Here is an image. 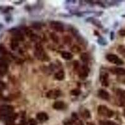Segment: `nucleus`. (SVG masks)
<instances>
[{
    "label": "nucleus",
    "instance_id": "f257e3e1",
    "mask_svg": "<svg viewBox=\"0 0 125 125\" xmlns=\"http://www.w3.org/2000/svg\"><path fill=\"white\" fill-rule=\"evenodd\" d=\"M35 56L40 60L42 61H48L49 60V58L47 56V54L45 53L42 45L40 43H37L35 45Z\"/></svg>",
    "mask_w": 125,
    "mask_h": 125
},
{
    "label": "nucleus",
    "instance_id": "f03ea898",
    "mask_svg": "<svg viewBox=\"0 0 125 125\" xmlns=\"http://www.w3.org/2000/svg\"><path fill=\"white\" fill-rule=\"evenodd\" d=\"M14 108L11 105H5L0 106V119L1 120H5V119L8 116L13 113Z\"/></svg>",
    "mask_w": 125,
    "mask_h": 125
},
{
    "label": "nucleus",
    "instance_id": "7ed1b4c3",
    "mask_svg": "<svg viewBox=\"0 0 125 125\" xmlns=\"http://www.w3.org/2000/svg\"><path fill=\"white\" fill-rule=\"evenodd\" d=\"M98 113L99 115L103 116L110 118L113 115V111L108 108L107 106L104 105H100L98 106Z\"/></svg>",
    "mask_w": 125,
    "mask_h": 125
},
{
    "label": "nucleus",
    "instance_id": "20e7f679",
    "mask_svg": "<svg viewBox=\"0 0 125 125\" xmlns=\"http://www.w3.org/2000/svg\"><path fill=\"white\" fill-rule=\"evenodd\" d=\"M106 59L110 62L116 64V65H122L124 63L123 61L121 59H120L118 56L114 54H108L106 56Z\"/></svg>",
    "mask_w": 125,
    "mask_h": 125
},
{
    "label": "nucleus",
    "instance_id": "39448f33",
    "mask_svg": "<svg viewBox=\"0 0 125 125\" xmlns=\"http://www.w3.org/2000/svg\"><path fill=\"white\" fill-rule=\"evenodd\" d=\"M49 25H50L51 29L54 30L55 31H58V32H63L64 31V26L61 22L53 21L50 22Z\"/></svg>",
    "mask_w": 125,
    "mask_h": 125
},
{
    "label": "nucleus",
    "instance_id": "423d86ee",
    "mask_svg": "<svg viewBox=\"0 0 125 125\" xmlns=\"http://www.w3.org/2000/svg\"><path fill=\"white\" fill-rule=\"evenodd\" d=\"M9 31L11 32L13 35V38L17 40L18 41H23L24 39H25L21 32L18 30V29H17V28H12V29L9 30Z\"/></svg>",
    "mask_w": 125,
    "mask_h": 125
},
{
    "label": "nucleus",
    "instance_id": "0eeeda50",
    "mask_svg": "<svg viewBox=\"0 0 125 125\" xmlns=\"http://www.w3.org/2000/svg\"><path fill=\"white\" fill-rule=\"evenodd\" d=\"M61 94V91L59 89H52L46 93V97L49 99H56Z\"/></svg>",
    "mask_w": 125,
    "mask_h": 125
},
{
    "label": "nucleus",
    "instance_id": "6e6552de",
    "mask_svg": "<svg viewBox=\"0 0 125 125\" xmlns=\"http://www.w3.org/2000/svg\"><path fill=\"white\" fill-rule=\"evenodd\" d=\"M89 72V68L88 67L87 65H83L79 69V76L82 79H84L88 76Z\"/></svg>",
    "mask_w": 125,
    "mask_h": 125
},
{
    "label": "nucleus",
    "instance_id": "1a4fd4ad",
    "mask_svg": "<svg viewBox=\"0 0 125 125\" xmlns=\"http://www.w3.org/2000/svg\"><path fill=\"white\" fill-rule=\"evenodd\" d=\"M116 96H118V99H120V101L121 103H123L125 102V90L122 89H117L116 91Z\"/></svg>",
    "mask_w": 125,
    "mask_h": 125
},
{
    "label": "nucleus",
    "instance_id": "9d476101",
    "mask_svg": "<svg viewBox=\"0 0 125 125\" xmlns=\"http://www.w3.org/2000/svg\"><path fill=\"white\" fill-rule=\"evenodd\" d=\"M110 71L113 74L117 75H125V69L123 68L113 67L110 69Z\"/></svg>",
    "mask_w": 125,
    "mask_h": 125
},
{
    "label": "nucleus",
    "instance_id": "9b49d317",
    "mask_svg": "<svg viewBox=\"0 0 125 125\" xmlns=\"http://www.w3.org/2000/svg\"><path fill=\"white\" fill-rule=\"evenodd\" d=\"M100 81L103 86H108V74L106 73H102L100 76Z\"/></svg>",
    "mask_w": 125,
    "mask_h": 125
},
{
    "label": "nucleus",
    "instance_id": "f8f14e48",
    "mask_svg": "<svg viewBox=\"0 0 125 125\" xmlns=\"http://www.w3.org/2000/svg\"><path fill=\"white\" fill-rule=\"evenodd\" d=\"M99 97L104 100H108L109 99V94L104 89H99L98 91Z\"/></svg>",
    "mask_w": 125,
    "mask_h": 125
},
{
    "label": "nucleus",
    "instance_id": "ddd939ff",
    "mask_svg": "<svg viewBox=\"0 0 125 125\" xmlns=\"http://www.w3.org/2000/svg\"><path fill=\"white\" fill-rule=\"evenodd\" d=\"M36 118L38 119V120L40 121H46L48 120V115L46 113H44V112H41V113H39L37 114L36 115Z\"/></svg>",
    "mask_w": 125,
    "mask_h": 125
},
{
    "label": "nucleus",
    "instance_id": "4468645a",
    "mask_svg": "<svg viewBox=\"0 0 125 125\" xmlns=\"http://www.w3.org/2000/svg\"><path fill=\"white\" fill-rule=\"evenodd\" d=\"M53 107L55 109L61 110V109H63L65 108V104L62 101H56L53 104Z\"/></svg>",
    "mask_w": 125,
    "mask_h": 125
},
{
    "label": "nucleus",
    "instance_id": "2eb2a0df",
    "mask_svg": "<svg viewBox=\"0 0 125 125\" xmlns=\"http://www.w3.org/2000/svg\"><path fill=\"white\" fill-rule=\"evenodd\" d=\"M54 78L57 80H62L64 78V72L62 70H60V71H58L56 74H54Z\"/></svg>",
    "mask_w": 125,
    "mask_h": 125
},
{
    "label": "nucleus",
    "instance_id": "dca6fc26",
    "mask_svg": "<svg viewBox=\"0 0 125 125\" xmlns=\"http://www.w3.org/2000/svg\"><path fill=\"white\" fill-rule=\"evenodd\" d=\"M18 46H19V43H18V40L15 38H13L11 41V43H10V46H11L12 50L15 51L18 48Z\"/></svg>",
    "mask_w": 125,
    "mask_h": 125
},
{
    "label": "nucleus",
    "instance_id": "f3484780",
    "mask_svg": "<svg viewBox=\"0 0 125 125\" xmlns=\"http://www.w3.org/2000/svg\"><path fill=\"white\" fill-rule=\"evenodd\" d=\"M61 56L64 59H66V60H70L73 58V56L71 53H69V52H66V51H63L61 53Z\"/></svg>",
    "mask_w": 125,
    "mask_h": 125
},
{
    "label": "nucleus",
    "instance_id": "a211bd4d",
    "mask_svg": "<svg viewBox=\"0 0 125 125\" xmlns=\"http://www.w3.org/2000/svg\"><path fill=\"white\" fill-rule=\"evenodd\" d=\"M89 19H90V22L91 23H93V25H94L95 26H96L98 27V28H102V25H101V23L99 21L96 20V19H94V18H90Z\"/></svg>",
    "mask_w": 125,
    "mask_h": 125
},
{
    "label": "nucleus",
    "instance_id": "6ab92c4d",
    "mask_svg": "<svg viewBox=\"0 0 125 125\" xmlns=\"http://www.w3.org/2000/svg\"><path fill=\"white\" fill-rule=\"evenodd\" d=\"M80 57H81V59L83 62H86L89 61V56H88L86 53H83V54H81Z\"/></svg>",
    "mask_w": 125,
    "mask_h": 125
},
{
    "label": "nucleus",
    "instance_id": "aec40b11",
    "mask_svg": "<svg viewBox=\"0 0 125 125\" xmlns=\"http://www.w3.org/2000/svg\"><path fill=\"white\" fill-rule=\"evenodd\" d=\"M50 37H51V40H53L54 42H55V43H58L59 42V38H58V36L55 33H51L50 34Z\"/></svg>",
    "mask_w": 125,
    "mask_h": 125
},
{
    "label": "nucleus",
    "instance_id": "412c9836",
    "mask_svg": "<svg viewBox=\"0 0 125 125\" xmlns=\"http://www.w3.org/2000/svg\"><path fill=\"white\" fill-rule=\"evenodd\" d=\"M0 67L8 68V64H7L6 61L1 57H0Z\"/></svg>",
    "mask_w": 125,
    "mask_h": 125
},
{
    "label": "nucleus",
    "instance_id": "4be33fe9",
    "mask_svg": "<svg viewBox=\"0 0 125 125\" xmlns=\"http://www.w3.org/2000/svg\"><path fill=\"white\" fill-rule=\"evenodd\" d=\"M118 51L121 54L122 56H123L125 58V47L123 46H119L118 49Z\"/></svg>",
    "mask_w": 125,
    "mask_h": 125
},
{
    "label": "nucleus",
    "instance_id": "5701e85b",
    "mask_svg": "<svg viewBox=\"0 0 125 125\" xmlns=\"http://www.w3.org/2000/svg\"><path fill=\"white\" fill-rule=\"evenodd\" d=\"M70 93H71V94L73 96H78L81 94V91L79 89H74L71 90Z\"/></svg>",
    "mask_w": 125,
    "mask_h": 125
},
{
    "label": "nucleus",
    "instance_id": "b1692460",
    "mask_svg": "<svg viewBox=\"0 0 125 125\" xmlns=\"http://www.w3.org/2000/svg\"><path fill=\"white\" fill-rule=\"evenodd\" d=\"M0 53L3 54H5V55L8 54L7 49H6V48L3 45H0Z\"/></svg>",
    "mask_w": 125,
    "mask_h": 125
},
{
    "label": "nucleus",
    "instance_id": "393cba45",
    "mask_svg": "<svg viewBox=\"0 0 125 125\" xmlns=\"http://www.w3.org/2000/svg\"><path fill=\"white\" fill-rule=\"evenodd\" d=\"M63 41H64V43H65V44H66V45H69V44L71 43V42L72 40H71V38H70L69 36H66L64 37Z\"/></svg>",
    "mask_w": 125,
    "mask_h": 125
},
{
    "label": "nucleus",
    "instance_id": "a878e982",
    "mask_svg": "<svg viewBox=\"0 0 125 125\" xmlns=\"http://www.w3.org/2000/svg\"><path fill=\"white\" fill-rule=\"evenodd\" d=\"M71 49L72 50V51H73L74 53H78V52H79V51H81L80 48H79V47L78 46H76V45H74V46H73Z\"/></svg>",
    "mask_w": 125,
    "mask_h": 125
},
{
    "label": "nucleus",
    "instance_id": "bb28decb",
    "mask_svg": "<svg viewBox=\"0 0 125 125\" xmlns=\"http://www.w3.org/2000/svg\"><path fill=\"white\" fill-rule=\"evenodd\" d=\"M74 121H73L72 119L71 120H68L64 122V125H73Z\"/></svg>",
    "mask_w": 125,
    "mask_h": 125
},
{
    "label": "nucleus",
    "instance_id": "cd10ccee",
    "mask_svg": "<svg viewBox=\"0 0 125 125\" xmlns=\"http://www.w3.org/2000/svg\"><path fill=\"white\" fill-rule=\"evenodd\" d=\"M33 28H35V29H37V30H40V29H41V25H40V23H34L33 25Z\"/></svg>",
    "mask_w": 125,
    "mask_h": 125
},
{
    "label": "nucleus",
    "instance_id": "c85d7f7f",
    "mask_svg": "<svg viewBox=\"0 0 125 125\" xmlns=\"http://www.w3.org/2000/svg\"><path fill=\"white\" fill-rule=\"evenodd\" d=\"M28 125H37L36 121L34 119H30L28 121Z\"/></svg>",
    "mask_w": 125,
    "mask_h": 125
},
{
    "label": "nucleus",
    "instance_id": "c756f323",
    "mask_svg": "<svg viewBox=\"0 0 125 125\" xmlns=\"http://www.w3.org/2000/svg\"><path fill=\"white\" fill-rule=\"evenodd\" d=\"M6 88V84L3 81H0V91H1Z\"/></svg>",
    "mask_w": 125,
    "mask_h": 125
},
{
    "label": "nucleus",
    "instance_id": "7c9ffc66",
    "mask_svg": "<svg viewBox=\"0 0 125 125\" xmlns=\"http://www.w3.org/2000/svg\"><path fill=\"white\" fill-rule=\"evenodd\" d=\"M84 116L85 117H86L87 118H89V117H90V113H89V111L88 109H85L84 110Z\"/></svg>",
    "mask_w": 125,
    "mask_h": 125
},
{
    "label": "nucleus",
    "instance_id": "2f4dec72",
    "mask_svg": "<svg viewBox=\"0 0 125 125\" xmlns=\"http://www.w3.org/2000/svg\"><path fill=\"white\" fill-rule=\"evenodd\" d=\"M119 34L121 36H125V30H120L119 31Z\"/></svg>",
    "mask_w": 125,
    "mask_h": 125
},
{
    "label": "nucleus",
    "instance_id": "473e14b6",
    "mask_svg": "<svg viewBox=\"0 0 125 125\" xmlns=\"http://www.w3.org/2000/svg\"><path fill=\"white\" fill-rule=\"evenodd\" d=\"M107 123L108 124V125H118V124L115 123H114L113 121H108Z\"/></svg>",
    "mask_w": 125,
    "mask_h": 125
},
{
    "label": "nucleus",
    "instance_id": "72a5a7b5",
    "mask_svg": "<svg viewBox=\"0 0 125 125\" xmlns=\"http://www.w3.org/2000/svg\"><path fill=\"white\" fill-rule=\"evenodd\" d=\"M101 125H108V124L107 121H105V122H101Z\"/></svg>",
    "mask_w": 125,
    "mask_h": 125
},
{
    "label": "nucleus",
    "instance_id": "f704fd0d",
    "mask_svg": "<svg viewBox=\"0 0 125 125\" xmlns=\"http://www.w3.org/2000/svg\"><path fill=\"white\" fill-rule=\"evenodd\" d=\"M75 125H83V123L82 121H79V122H78L77 123H76Z\"/></svg>",
    "mask_w": 125,
    "mask_h": 125
},
{
    "label": "nucleus",
    "instance_id": "c9c22d12",
    "mask_svg": "<svg viewBox=\"0 0 125 125\" xmlns=\"http://www.w3.org/2000/svg\"><path fill=\"white\" fill-rule=\"evenodd\" d=\"M113 35H114L113 32H112L111 34V40H113V37H114Z\"/></svg>",
    "mask_w": 125,
    "mask_h": 125
},
{
    "label": "nucleus",
    "instance_id": "e433bc0d",
    "mask_svg": "<svg viewBox=\"0 0 125 125\" xmlns=\"http://www.w3.org/2000/svg\"><path fill=\"white\" fill-rule=\"evenodd\" d=\"M3 25H2V24H0V30H1V29H2V28H3Z\"/></svg>",
    "mask_w": 125,
    "mask_h": 125
},
{
    "label": "nucleus",
    "instance_id": "4c0bfd02",
    "mask_svg": "<svg viewBox=\"0 0 125 125\" xmlns=\"http://www.w3.org/2000/svg\"><path fill=\"white\" fill-rule=\"evenodd\" d=\"M88 125H95L94 123H90L88 124Z\"/></svg>",
    "mask_w": 125,
    "mask_h": 125
},
{
    "label": "nucleus",
    "instance_id": "58836bf2",
    "mask_svg": "<svg viewBox=\"0 0 125 125\" xmlns=\"http://www.w3.org/2000/svg\"><path fill=\"white\" fill-rule=\"evenodd\" d=\"M124 115L125 116V110H124Z\"/></svg>",
    "mask_w": 125,
    "mask_h": 125
}]
</instances>
